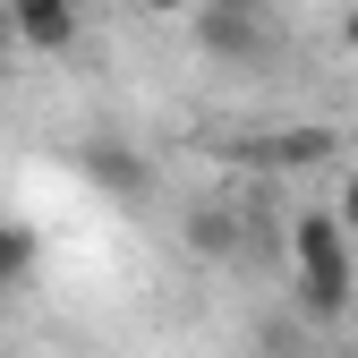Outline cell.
Segmentation results:
<instances>
[{"instance_id": "277c9868", "label": "cell", "mask_w": 358, "mask_h": 358, "mask_svg": "<svg viewBox=\"0 0 358 358\" xmlns=\"http://www.w3.org/2000/svg\"><path fill=\"white\" fill-rule=\"evenodd\" d=\"M196 34L213 60H264V17H239V9H196Z\"/></svg>"}, {"instance_id": "30bf717a", "label": "cell", "mask_w": 358, "mask_h": 358, "mask_svg": "<svg viewBox=\"0 0 358 358\" xmlns=\"http://www.w3.org/2000/svg\"><path fill=\"white\" fill-rule=\"evenodd\" d=\"M145 9H162V17H179V9H196V0H145Z\"/></svg>"}, {"instance_id": "6da1fadb", "label": "cell", "mask_w": 358, "mask_h": 358, "mask_svg": "<svg viewBox=\"0 0 358 358\" xmlns=\"http://www.w3.org/2000/svg\"><path fill=\"white\" fill-rule=\"evenodd\" d=\"M290 282L307 299V316H350V290H358V264H350V231L333 213H290Z\"/></svg>"}, {"instance_id": "7c38bea8", "label": "cell", "mask_w": 358, "mask_h": 358, "mask_svg": "<svg viewBox=\"0 0 358 358\" xmlns=\"http://www.w3.org/2000/svg\"><path fill=\"white\" fill-rule=\"evenodd\" d=\"M9 52H17V34H9V17H0V60H9Z\"/></svg>"}, {"instance_id": "9c48e42d", "label": "cell", "mask_w": 358, "mask_h": 358, "mask_svg": "<svg viewBox=\"0 0 358 358\" xmlns=\"http://www.w3.org/2000/svg\"><path fill=\"white\" fill-rule=\"evenodd\" d=\"M196 9H239V17H256L264 0H196Z\"/></svg>"}, {"instance_id": "8fae6325", "label": "cell", "mask_w": 358, "mask_h": 358, "mask_svg": "<svg viewBox=\"0 0 358 358\" xmlns=\"http://www.w3.org/2000/svg\"><path fill=\"white\" fill-rule=\"evenodd\" d=\"M341 43H350V52H358V9H350V17H341Z\"/></svg>"}, {"instance_id": "ba28073f", "label": "cell", "mask_w": 358, "mask_h": 358, "mask_svg": "<svg viewBox=\"0 0 358 358\" xmlns=\"http://www.w3.org/2000/svg\"><path fill=\"white\" fill-rule=\"evenodd\" d=\"M333 222H341V231H350V239H358V162H350V171H341V205H333Z\"/></svg>"}, {"instance_id": "4fadbf2b", "label": "cell", "mask_w": 358, "mask_h": 358, "mask_svg": "<svg viewBox=\"0 0 358 358\" xmlns=\"http://www.w3.org/2000/svg\"><path fill=\"white\" fill-rule=\"evenodd\" d=\"M350 358H358V333H350Z\"/></svg>"}, {"instance_id": "7a4b0ae2", "label": "cell", "mask_w": 358, "mask_h": 358, "mask_svg": "<svg viewBox=\"0 0 358 358\" xmlns=\"http://www.w3.org/2000/svg\"><path fill=\"white\" fill-rule=\"evenodd\" d=\"M0 17H9L17 52H43V60L77 52V34H85V9H77V0H0Z\"/></svg>"}, {"instance_id": "3957f363", "label": "cell", "mask_w": 358, "mask_h": 358, "mask_svg": "<svg viewBox=\"0 0 358 358\" xmlns=\"http://www.w3.org/2000/svg\"><path fill=\"white\" fill-rule=\"evenodd\" d=\"M248 239H256V222H248L239 205H196V213H188V248L213 256V264H222V256H239Z\"/></svg>"}, {"instance_id": "52a82bcc", "label": "cell", "mask_w": 358, "mask_h": 358, "mask_svg": "<svg viewBox=\"0 0 358 358\" xmlns=\"http://www.w3.org/2000/svg\"><path fill=\"white\" fill-rule=\"evenodd\" d=\"M26 264H34V231L26 222H0V282H17Z\"/></svg>"}, {"instance_id": "8992f818", "label": "cell", "mask_w": 358, "mask_h": 358, "mask_svg": "<svg viewBox=\"0 0 358 358\" xmlns=\"http://www.w3.org/2000/svg\"><path fill=\"white\" fill-rule=\"evenodd\" d=\"M94 171H103V188H120V196H145V162L128 154V145H94Z\"/></svg>"}, {"instance_id": "5b68a950", "label": "cell", "mask_w": 358, "mask_h": 358, "mask_svg": "<svg viewBox=\"0 0 358 358\" xmlns=\"http://www.w3.org/2000/svg\"><path fill=\"white\" fill-rule=\"evenodd\" d=\"M333 162V128H282L256 145V171H324Z\"/></svg>"}]
</instances>
